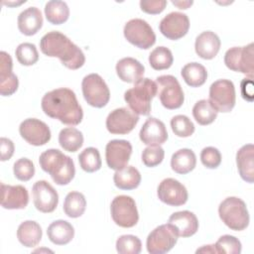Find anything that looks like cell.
Returning <instances> with one entry per match:
<instances>
[{"label":"cell","mask_w":254,"mask_h":254,"mask_svg":"<svg viewBox=\"0 0 254 254\" xmlns=\"http://www.w3.org/2000/svg\"><path fill=\"white\" fill-rule=\"evenodd\" d=\"M47 234L51 242L54 244L65 245L72 240L74 236V229L73 226L66 220L59 219L49 225Z\"/></svg>","instance_id":"27"},{"label":"cell","mask_w":254,"mask_h":254,"mask_svg":"<svg viewBox=\"0 0 254 254\" xmlns=\"http://www.w3.org/2000/svg\"><path fill=\"white\" fill-rule=\"evenodd\" d=\"M19 132L22 138L33 146L45 145L51 139L49 126L37 118H28L22 121Z\"/></svg>","instance_id":"15"},{"label":"cell","mask_w":254,"mask_h":254,"mask_svg":"<svg viewBox=\"0 0 254 254\" xmlns=\"http://www.w3.org/2000/svg\"><path fill=\"white\" fill-rule=\"evenodd\" d=\"M42 228L40 224L33 220L22 222L17 230V238L25 247H35L42 239Z\"/></svg>","instance_id":"28"},{"label":"cell","mask_w":254,"mask_h":254,"mask_svg":"<svg viewBox=\"0 0 254 254\" xmlns=\"http://www.w3.org/2000/svg\"><path fill=\"white\" fill-rule=\"evenodd\" d=\"M157 94V84L150 78H141L124 93L129 108L137 115H149L152 99Z\"/></svg>","instance_id":"4"},{"label":"cell","mask_w":254,"mask_h":254,"mask_svg":"<svg viewBox=\"0 0 254 254\" xmlns=\"http://www.w3.org/2000/svg\"><path fill=\"white\" fill-rule=\"evenodd\" d=\"M165 157V151L160 146H149L142 152V162L146 167H156L162 163Z\"/></svg>","instance_id":"43"},{"label":"cell","mask_w":254,"mask_h":254,"mask_svg":"<svg viewBox=\"0 0 254 254\" xmlns=\"http://www.w3.org/2000/svg\"><path fill=\"white\" fill-rule=\"evenodd\" d=\"M185 82L191 87H198L202 85L207 78V71L205 67L198 63L187 64L181 71Z\"/></svg>","instance_id":"31"},{"label":"cell","mask_w":254,"mask_h":254,"mask_svg":"<svg viewBox=\"0 0 254 254\" xmlns=\"http://www.w3.org/2000/svg\"><path fill=\"white\" fill-rule=\"evenodd\" d=\"M139 116L130 108L121 107L111 111L106 118V128L111 134H128L136 126Z\"/></svg>","instance_id":"13"},{"label":"cell","mask_w":254,"mask_h":254,"mask_svg":"<svg viewBox=\"0 0 254 254\" xmlns=\"http://www.w3.org/2000/svg\"><path fill=\"white\" fill-rule=\"evenodd\" d=\"M171 127L178 137H190L194 132V125L186 115H176L171 119Z\"/></svg>","instance_id":"41"},{"label":"cell","mask_w":254,"mask_h":254,"mask_svg":"<svg viewBox=\"0 0 254 254\" xmlns=\"http://www.w3.org/2000/svg\"><path fill=\"white\" fill-rule=\"evenodd\" d=\"M196 165V157L190 149H180L175 152L171 159V167L174 172L186 175L192 171Z\"/></svg>","instance_id":"29"},{"label":"cell","mask_w":254,"mask_h":254,"mask_svg":"<svg viewBox=\"0 0 254 254\" xmlns=\"http://www.w3.org/2000/svg\"><path fill=\"white\" fill-rule=\"evenodd\" d=\"M132 154V145L127 140L114 139L107 143L105 148V159L107 166L112 170L125 168Z\"/></svg>","instance_id":"17"},{"label":"cell","mask_w":254,"mask_h":254,"mask_svg":"<svg viewBox=\"0 0 254 254\" xmlns=\"http://www.w3.org/2000/svg\"><path fill=\"white\" fill-rule=\"evenodd\" d=\"M0 146H1V161L4 162L11 159L15 149L13 142L8 138L2 137L0 140Z\"/></svg>","instance_id":"46"},{"label":"cell","mask_w":254,"mask_h":254,"mask_svg":"<svg viewBox=\"0 0 254 254\" xmlns=\"http://www.w3.org/2000/svg\"><path fill=\"white\" fill-rule=\"evenodd\" d=\"M42 53L51 58H59L61 63L69 69H77L85 63L83 52L65 35L52 31L44 35L40 41Z\"/></svg>","instance_id":"2"},{"label":"cell","mask_w":254,"mask_h":254,"mask_svg":"<svg viewBox=\"0 0 254 254\" xmlns=\"http://www.w3.org/2000/svg\"><path fill=\"white\" fill-rule=\"evenodd\" d=\"M45 15L51 24L61 25L68 19L69 8L64 1L52 0L45 5Z\"/></svg>","instance_id":"32"},{"label":"cell","mask_w":254,"mask_h":254,"mask_svg":"<svg viewBox=\"0 0 254 254\" xmlns=\"http://www.w3.org/2000/svg\"><path fill=\"white\" fill-rule=\"evenodd\" d=\"M13 172L16 179L22 182H27L34 177L35 166L31 160L27 158H21L14 163Z\"/></svg>","instance_id":"42"},{"label":"cell","mask_w":254,"mask_h":254,"mask_svg":"<svg viewBox=\"0 0 254 254\" xmlns=\"http://www.w3.org/2000/svg\"><path fill=\"white\" fill-rule=\"evenodd\" d=\"M29 193L21 185L1 184V205L6 209H23L28 205Z\"/></svg>","instance_id":"19"},{"label":"cell","mask_w":254,"mask_h":254,"mask_svg":"<svg viewBox=\"0 0 254 254\" xmlns=\"http://www.w3.org/2000/svg\"><path fill=\"white\" fill-rule=\"evenodd\" d=\"M43 16L37 7H29L18 16V29L26 36H33L42 28Z\"/></svg>","instance_id":"26"},{"label":"cell","mask_w":254,"mask_h":254,"mask_svg":"<svg viewBox=\"0 0 254 254\" xmlns=\"http://www.w3.org/2000/svg\"><path fill=\"white\" fill-rule=\"evenodd\" d=\"M202 165L208 169H216L221 163V154L214 147H205L200 153Z\"/></svg>","instance_id":"44"},{"label":"cell","mask_w":254,"mask_h":254,"mask_svg":"<svg viewBox=\"0 0 254 254\" xmlns=\"http://www.w3.org/2000/svg\"><path fill=\"white\" fill-rule=\"evenodd\" d=\"M166 0H141L140 7L141 10L148 14H160L166 8Z\"/></svg>","instance_id":"45"},{"label":"cell","mask_w":254,"mask_h":254,"mask_svg":"<svg viewBox=\"0 0 254 254\" xmlns=\"http://www.w3.org/2000/svg\"><path fill=\"white\" fill-rule=\"evenodd\" d=\"M174 62L172 52L166 47H158L149 55V64L156 70L169 68Z\"/></svg>","instance_id":"36"},{"label":"cell","mask_w":254,"mask_h":254,"mask_svg":"<svg viewBox=\"0 0 254 254\" xmlns=\"http://www.w3.org/2000/svg\"><path fill=\"white\" fill-rule=\"evenodd\" d=\"M0 63V93L3 96H9L18 89V77L12 71L13 62L9 54L2 51Z\"/></svg>","instance_id":"21"},{"label":"cell","mask_w":254,"mask_h":254,"mask_svg":"<svg viewBox=\"0 0 254 254\" xmlns=\"http://www.w3.org/2000/svg\"><path fill=\"white\" fill-rule=\"evenodd\" d=\"M215 253H229V254H239L241 252V242L232 235H222L213 244Z\"/></svg>","instance_id":"40"},{"label":"cell","mask_w":254,"mask_h":254,"mask_svg":"<svg viewBox=\"0 0 254 254\" xmlns=\"http://www.w3.org/2000/svg\"><path fill=\"white\" fill-rule=\"evenodd\" d=\"M254 45L250 43L244 47H233L226 51L224 55L225 65L237 72H242L253 78L254 71Z\"/></svg>","instance_id":"7"},{"label":"cell","mask_w":254,"mask_h":254,"mask_svg":"<svg viewBox=\"0 0 254 254\" xmlns=\"http://www.w3.org/2000/svg\"><path fill=\"white\" fill-rule=\"evenodd\" d=\"M78 162L81 169L87 173H93L101 168V158L96 148H85L78 155Z\"/></svg>","instance_id":"37"},{"label":"cell","mask_w":254,"mask_h":254,"mask_svg":"<svg viewBox=\"0 0 254 254\" xmlns=\"http://www.w3.org/2000/svg\"><path fill=\"white\" fill-rule=\"evenodd\" d=\"M114 185L120 190H134L141 183L140 172L133 166H126L121 170H117L113 176Z\"/></svg>","instance_id":"30"},{"label":"cell","mask_w":254,"mask_h":254,"mask_svg":"<svg viewBox=\"0 0 254 254\" xmlns=\"http://www.w3.org/2000/svg\"><path fill=\"white\" fill-rule=\"evenodd\" d=\"M172 3L180 9H188L190 6L192 5V1H172Z\"/></svg>","instance_id":"47"},{"label":"cell","mask_w":254,"mask_h":254,"mask_svg":"<svg viewBox=\"0 0 254 254\" xmlns=\"http://www.w3.org/2000/svg\"><path fill=\"white\" fill-rule=\"evenodd\" d=\"M235 87L231 80L218 79L209 87V101L217 112H230L235 105Z\"/></svg>","instance_id":"11"},{"label":"cell","mask_w":254,"mask_h":254,"mask_svg":"<svg viewBox=\"0 0 254 254\" xmlns=\"http://www.w3.org/2000/svg\"><path fill=\"white\" fill-rule=\"evenodd\" d=\"M81 89L85 101L93 107L102 108L109 101V88L97 73H90L84 76L81 82Z\"/></svg>","instance_id":"8"},{"label":"cell","mask_w":254,"mask_h":254,"mask_svg":"<svg viewBox=\"0 0 254 254\" xmlns=\"http://www.w3.org/2000/svg\"><path fill=\"white\" fill-rule=\"evenodd\" d=\"M116 72L118 77L128 83H136L143 78L145 67L134 58H123L116 64Z\"/></svg>","instance_id":"24"},{"label":"cell","mask_w":254,"mask_h":254,"mask_svg":"<svg viewBox=\"0 0 254 254\" xmlns=\"http://www.w3.org/2000/svg\"><path fill=\"white\" fill-rule=\"evenodd\" d=\"M218 214L222 222L232 230H244L249 224V212L246 203L239 197L229 196L218 206Z\"/></svg>","instance_id":"5"},{"label":"cell","mask_w":254,"mask_h":254,"mask_svg":"<svg viewBox=\"0 0 254 254\" xmlns=\"http://www.w3.org/2000/svg\"><path fill=\"white\" fill-rule=\"evenodd\" d=\"M33 201L36 208L44 213L53 212L59 203V194L47 181H38L32 189Z\"/></svg>","instance_id":"14"},{"label":"cell","mask_w":254,"mask_h":254,"mask_svg":"<svg viewBox=\"0 0 254 254\" xmlns=\"http://www.w3.org/2000/svg\"><path fill=\"white\" fill-rule=\"evenodd\" d=\"M39 164L53 181L60 186L67 185L75 175L72 159L58 149H49L40 155Z\"/></svg>","instance_id":"3"},{"label":"cell","mask_w":254,"mask_h":254,"mask_svg":"<svg viewBox=\"0 0 254 254\" xmlns=\"http://www.w3.org/2000/svg\"><path fill=\"white\" fill-rule=\"evenodd\" d=\"M116 250L120 254H139L142 250V243L135 235H121L116 241Z\"/></svg>","instance_id":"38"},{"label":"cell","mask_w":254,"mask_h":254,"mask_svg":"<svg viewBox=\"0 0 254 254\" xmlns=\"http://www.w3.org/2000/svg\"><path fill=\"white\" fill-rule=\"evenodd\" d=\"M41 106L46 115L66 125L75 126L83 117L75 93L69 88L62 87L47 92L42 98Z\"/></svg>","instance_id":"1"},{"label":"cell","mask_w":254,"mask_h":254,"mask_svg":"<svg viewBox=\"0 0 254 254\" xmlns=\"http://www.w3.org/2000/svg\"><path fill=\"white\" fill-rule=\"evenodd\" d=\"M178 237L175 229L169 223L159 225L147 237V250L151 254L167 253L175 246Z\"/></svg>","instance_id":"12"},{"label":"cell","mask_w":254,"mask_h":254,"mask_svg":"<svg viewBox=\"0 0 254 254\" xmlns=\"http://www.w3.org/2000/svg\"><path fill=\"white\" fill-rule=\"evenodd\" d=\"M140 140L145 145L157 146L165 143L168 139V132L164 122L151 117L143 124L140 133Z\"/></svg>","instance_id":"20"},{"label":"cell","mask_w":254,"mask_h":254,"mask_svg":"<svg viewBox=\"0 0 254 254\" xmlns=\"http://www.w3.org/2000/svg\"><path fill=\"white\" fill-rule=\"evenodd\" d=\"M59 143L64 150L76 152L83 144V135L74 127H66L60 132Z\"/></svg>","instance_id":"33"},{"label":"cell","mask_w":254,"mask_h":254,"mask_svg":"<svg viewBox=\"0 0 254 254\" xmlns=\"http://www.w3.org/2000/svg\"><path fill=\"white\" fill-rule=\"evenodd\" d=\"M192 115L198 124L208 125L217 117V111L213 108L208 99H201L192 107Z\"/></svg>","instance_id":"35"},{"label":"cell","mask_w":254,"mask_h":254,"mask_svg":"<svg viewBox=\"0 0 254 254\" xmlns=\"http://www.w3.org/2000/svg\"><path fill=\"white\" fill-rule=\"evenodd\" d=\"M236 164L241 179L252 184L254 181V147L252 144H246L237 151Z\"/></svg>","instance_id":"25"},{"label":"cell","mask_w":254,"mask_h":254,"mask_svg":"<svg viewBox=\"0 0 254 254\" xmlns=\"http://www.w3.org/2000/svg\"><path fill=\"white\" fill-rule=\"evenodd\" d=\"M196 253H215L213 245H204L196 250Z\"/></svg>","instance_id":"48"},{"label":"cell","mask_w":254,"mask_h":254,"mask_svg":"<svg viewBox=\"0 0 254 254\" xmlns=\"http://www.w3.org/2000/svg\"><path fill=\"white\" fill-rule=\"evenodd\" d=\"M168 223L172 225L179 237H190L198 229V220L195 214L189 210L173 213L169 217Z\"/></svg>","instance_id":"22"},{"label":"cell","mask_w":254,"mask_h":254,"mask_svg":"<svg viewBox=\"0 0 254 254\" xmlns=\"http://www.w3.org/2000/svg\"><path fill=\"white\" fill-rule=\"evenodd\" d=\"M157 93L160 101L167 109L180 108L185 100L184 91L178 79L170 74L160 75L156 78Z\"/></svg>","instance_id":"6"},{"label":"cell","mask_w":254,"mask_h":254,"mask_svg":"<svg viewBox=\"0 0 254 254\" xmlns=\"http://www.w3.org/2000/svg\"><path fill=\"white\" fill-rule=\"evenodd\" d=\"M125 39L135 47L143 50L151 48L156 42L152 27L143 19H131L124 26Z\"/></svg>","instance_id":"10"},{"label":"cell","mask_w":254,"mask_h":254,"mask_svg":"<svg viewBox=\"0 0 254 254\" xmlns=\"http://www.w3.org/2000/svg\"><path fill=\"white\" fill-rule=\"evenodd\" d=\"M159 199L172 206H180L187 202L189 194L186 187L173 178L163 180L158 187Z\"/></svg>","instance_id":"16"},{"label":"cell","mask_w":254,"mask_h":254,"mask_svg":"<svg viewBox=\"0 0 254 254\" xmlns=\"http://www.w3.org/2000/svg\"><path fill=\"white\" fill-rule=\"evenodd\" d=\"M220 45V39L214 32L204 31L196 37L194 50L199 58L211 60L218 54Z\"/></svg>","instance_id":"23"},{"label":"cell","mask_w":254,"mask_h":254,"mask_svg":"<svg viewBox=\"0 0 254 254\" xmlns=\"http://www.w3.org/2000/svg\"><path fill=\"white\" fill-rule=\"evenodd\" d=\"M16 58L18 62L23 65H33L39 60V53L34 44L22 43L20 44L16 51Z\"/></svg>","instance_id":"39"},{"label":"cell","mask_w":254,"mask_h":254,"mask_svg":"<svg viewBox=\"0 0 254 254\" xmlns=\"http://www.w3.org/2000/svg\"><path fill=\"white\" fill-rule=\"evenodd\" d=\"M110 212L113 221L124 228L135 226L139 220L135 200L129 195L115 196L111 201Z\"/></svg>","instance_id":"9"},{"label":"cell","mask_w":254,"mask_h":254,"mask_svg":"<svg viewBox=\"0 0 254 254\" xmlns=\"http://www.w3.org/2000/svg\"><path fill=\"white\" fill-rule=\"evenodd\" d=\"M86 207L84 195L78 191H70L66 194L64 201V211L71 218L79 217L83 214Z\"/></svg>","instance_id":"34"},{"label":"cell","mask_w":254,"mask_h":254,"mask_svg":"<svg viewBox=\"0 0 254 254\" xmlns=\"http://www.w3.org/2000/svg\"><path fill=\"white\" fill-rule=\"evenodd\" d=\"M160 32L170 40L183 38L190 29L189 17L181 12H171L160 22Z\"/></svg>","instance_id":"18"}]
</instances>
